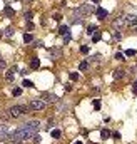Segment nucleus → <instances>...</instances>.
<instances>
[{
	"mask_svg": "<svg viewBox=\"0 0 137 144\" xmlns=\"http://www.w3.org/2000/svg\"><path fill=\"white\" fill-rule=\"evenodd\" d=\"M23 128L37 134L38 131H40V122H38V121H28V122H25V124H23Z\"/></svg>",
	"mask_w": 137,
	"mask_h": 144,
	"instance_id": "3",
	"label": "nucleus"
},
{
	"mask_svg": "<svg viewBox=\"0 0 137 144\" xmlns=\"http://www.w3.org/2000/svg\"><path fill=\"white\" fill-rule=\"evenodd\" d=\"M0 37H2V32H0Z\"/></svg>",
	"mask_w": 137,
	"mask_h": 144,
	"instance_id": "42",
	"label": "nucleus"
},
{
	"mask_svg": "<svg viewBox=\"0 0 137 144\" xmlns=\"http://www.w3.org/2000/svg\"><path fill=\"white\" fill-rule=\"evenodd\" d=\"M15 67H12V69H8L7 70V74H5V79L8 80V82H13V79H15Z\"/></svg>",
	"mask_w": 137,
	"mask_h": 144,
	"instance_id": "7",
	"label": "nucleus"
},
{
	"mask_svg": "<svg viewBox=\"0 0 137 144\" xmlns=\"http://www.w3.org/2000/svg\"><path fill=\"white\" fill-rule=\"evenodd\" d=\"M94 12V5H80L79 8H75V15H80V18L89 14H92Z\"/></svg>",
	"mask_w": 137,
	"mask_h": 144,
	"instance_id": "2",
	"label": "nucleus"
},
{
	"mask_svg": "<svg viewBox=\"0 0 137 144\" xmlns=\"http://www.w3.org/2000/svg\"><path fill=\"white\" fill-rule=\"evenodd\" d=\"M12 34H13V28H12V27H8V28L5 30V35H12Z\"/></svg>",
	"mask_w": 137,
	"mask_h": 144,
	"instance_id": "32",
	"label": "nucleus"
},
{
	"mask_svg": "<svg viewBox=\"0 0 137 144\" xmlns=\"http://www.w3.org/2000/svg\"><path fill=\"white\" fill-rule=\"evenodd\" d=\"M70 80H74V82L79 80V74H77V72H70Z\"/></svg>",
	"mask_w": 137,
	"mask_h": 144,
	"instance_id": "23",
	"label": "nucleus"
},
{
	"mask_svg": "<svg viewBox=\"0 0 137 144\" xmlns=\"http://www.w3.org/2000/svg\"><path fill=\"white\" fill-rule=\"evenodd\" d=\"M8 117H10V114H5V112H0V119L5 122V121H8Z\"/></svg>",
	"mask_w": 137,
	"mask_h": 144,
	"instance_id": "21",
	"label": "nucleus"
},
{
	"mask_svg": "<svg viewBox=\"0 0 137 144\" xmlns=\"http://www.w3.org/2000/svg\"><path fill=\"white\" fill-rule=\"evenodd\" d=\"M50 56H52V59H60V57H62V49H60V47H54V49H50Z\"/></svg>",
	"mask_w": 137,
	"mask_h": 144,
	"instance_id": "6",
	"label": "nucleus"
},
{
	"mask_svg": "<svg viewBox=\"0 0 137 144\" xmlns=\"http://www.w3.org/2000/svg\"><path fill=\"white\" fill-rule=\"evenodd\" d=\"M107 15H109V12L105 10V8H97V17H99L100 20H104Z\"/></svg>",
	"mask_w": 137,
	"mask_h": 144,
	"instance_id": "12",
	"label": "nucleus"
},
{
	"mask_svg": "<svg viewBox=\"0 0 137 144\" xmlns=\"http://www.w3.org/2000/svg\"><path fill=\"white\" fill-rule=\"evenodd\" d=\"M110 136H112V134H110V131H107V129H102V131H100V138L102 139H109Z\"/></svg>",
	"mask_w": 137,
	"mask_h": 144,
	"instance_id": "16",
	"label": "nucleus"
},
{
	"mask_svg": "<svg viewBox=\"0 0 137 144\" xmlns=\"http://www.w3.org/2000/svg\"><path fill=\"white\" fill-rule=\"evenodd\" d=\"M67 42H70V34H67V35H65V44H67Z\"/></svg>",
	"mask_w": 137,
	"mask_h": 144,
	"instance_id": "38",
	"label": "nucleus"
},
{
	"mask_svg": "<svg viewBox=\"0 0 137 144\" xmlns=\"http://www.w3.org/2000/svg\"><path fill=\"white\" fill-rule=\"evenodd\" d=\"M74 144H82V141H77V142H74Z\"/></svg>",
	"mask_w": 137,
	"mask_h": 144,
	"instance_id": "40",
	"label": "nucleus"
},
{
	"mask_svg": "<svg viewBox=\"0 0 137 144\" xmlns=\"http://www.w3.org/2000/svg\"><path fill=\"white\" fill-rule=\"evenodd\" d=\"M50 136H52L54 139H59L62 136V132L59 131V129H52V131H50Z\"/></svg>",
	"mask_w": 137,
	"mask_h": 144,
	"instance_id": "15",
	"label": "nucleus"
},
{
	"mask_svg": "<svg viewBox=\"0 0 137 144\" xmlns=\"http://www.w3.org/2000/svg\"><path fill=\"white\" fill-rule=\"evenodd\" d=\"M27 28H28V30H33V28H35V25H33L30 20H27Z\"/></svg>",
	"mask_w": 137,
	"mask_h": 144,
	"instance_id": "28",
	"label": "nucleus"
},
{
	"mask_svg": "<svg viewBox=\"0 0 137 144\" xmlns=\"http://www.w3.org/2000/svg\"><path fill=\"white\" fill-rule=\"evenodd\" d=\"M54 20L60 22V20H62V15H60V14H55V15H54Z\"/></svg>",
	"mask_w": 137,
	"mask_h": 144,
	"instance_id": "31",
	"label": "nucleus"
},
{
	"mask_svg": "<svg viewBox=\"0 0 137 144\" xmlns=\"http://www.w3.org/2000/svg\"><path fill=\"white\" fill-rule=\"evenodd\" d=\"M80 52H82V54H89V47L87 45H82V47H80Z\"/></svg>",
	"mask_w": 137,
	"mask_h": 144,
	"instance_id": "27",
	"label": "nucleus"
},
{
	"mask_svg": "<svg viewBox=\"0 0 137 144\" xmlns=\"http://www.w3.org/2000/svg\"><path fill=\"white\" fill-rule=\"evenodd\" d=\"M38 67H40V59L33 57L32 60H30V69H38Z\"/></svg>",
	"mask_w": 137,
	"mask_h": 144,
	"instance_id": "13",
	"label": "nucleus"
},
{
	"mask_svg": "<svg viewBox=\"0 0 137 144\" xmlns=\"http://www.w3.org/2000/svg\"><path fill=\"white\" fill-rule=\"evenodd\" d=\"M95 30H97V27H95V25H89V27H87V34H90V35H94V32H95Z\"/></svg>",
	"mask_w": 137,
	"mask_h": 144,
	"instance_id": "20",
	"label": "nucleus"
},
{
	"mask_svg": "<svg viewBox=\"0 0 137 144\" xmlns=\"http://www.w3.org/2000/svg\"><path fill=\"white\" fill-rule=\"evenodd\" d=\"M87 67H89V64L85 60L84 62H80V66H79V69H80V70H87Z\"/></svg>",
	"mask_w": 137,
	"mask_h": 144,
	"instance_id": "22",
	"label": "nucleus"
},
{
	"mask_svg": "<svg viewBox=\"0 0 137 144\" xmlns=\"http://www.w3.org/2000/svg\"><path fill=\"white\" fill-rule=\"evenodd\" d=\"M126 54H127V56H129V57H132V56H136L137 52H136V50H134V49H129V50H127V52H126Z\"/></svg>",
	"mask_w": 137,
	"mask_h": 144,
	"instance_id": "26",
	"label": "nucleus"
},
{
	"mask_svg": "<svg viewBox=\"0 0 137 144\" xmlns=\"http://www.w3.org/2000/svg\"><path fill=\"white\" fill-rule=\"evenodd\" d=\"M124 76H126V70H122V69H115V70L112 72V77H114L115 80H117V79H122Z\"/></svg>",
	"mask_w": 137,
	"mask_h": 144,
	"instance_id": "11",
	"label": "nucleus"
},
{
	"mask_svg": "<svg viewBox=\"0 0 137 144\" xmlns=\"http://www.w3.org/2000/svg\"><path fill=\"white\" fill-rule=\"evenodd\" d=\"M134 92H137V80H136V84H134Z\"/></svg>",
	"mask_w": 137,
	"mask_h": 144,
	"instance_id": "39",
	"label": "nucleus"
},
{
	"mask_svg": "<svg viewBox=\"0 0 137 144\" xmlns=\"http://www.w3.org/2000/svg\"><path fill=\"white\" fill-rule=\"evenodd\" d=\"M22 86H23V87H33V82H30V80H27V79H25Z\"/></svg>",
	"mask_w": 137,
	"mask_h": 144,
	"instance_id": "24",
	"label": "nucleus"
},
{
	"mask_svg": "<svg viewBox=\"0 0 137 144\" xmlns=\"http://www.w3.org/2000/svg\"><path fill=\"white\" fill-rule=\"evenodd\" d=\"M114 37H115V39H117V40H121V39H122V35H121V34H119V32H115V34H114Z\"/></svg>",
	"mask_w": 137,
	"mask_h": 144,
	"instance_id": "36",
	"label": "nucleus"
},
{
	"mask_svg": "<svg viewBox=\"0 0 137 144\" xmlns=\"http://www.w3.org/2000/svg\"><path fill=\"white\" fill-rule=\"evenodd\" d=\"M27 111H28L27 106H13V107L8 109V114H10V117H20L22 114H25Z\"/></svg>",
	"mask_w": 137,
	"mask_h": 144,
	"instance_id": "1",
	"label": "nucleus"
},
{
	"mask_svg": "<svg viewBox=\"0 0 137 144\" xmlns=\"http://www.w3.org/2000/svg\"><path fill=\"white\" fill-rule=\"evenodd\" d=\"M3 14H5L7 17H10V18H12V17L15 15V10H13L12 7H5V10H3Z\"/></svg>",
	"mask_w": 137,
	"mask_h": 144,
	"instance_id": "14",
	"label": "nucleus"
},
{
	"mask_svg": "<svg viewBox=\"0 0 137 144\" xmlns=\"http://www.w3.org/2000/svg\"><path fill=\"white\" fill-rule=\"evenodd\" d=\"M5 67H7L5 60H0V69H2V70H3V69H5Z\"/></svg>",
	"mask_w": 137,
	"mask_h": 144,
	"instance_id": "34",
	"label": "nucleus"
},
{
	"mask_svg": "<svg viewBox=\"0 0 137 144\" xmlns=\"http://www.w3.org/2000/svg\"><path fill=\"white\" fill-rule=\"evenodd\" d=\"M33 37H32V34H23V42L27 44V42H32Z\"/></svg>",
	"mask_w": 137,
	"mask_h": 144,
	"instance_id": "17",
	"label": "nucleus"
},
{
	"mask_svg": "<svg viewBox=\"0 0 137 144\" xmlns=\"http://www.w3.org/2000/svg\"><path fill=\"white\" fill-rule=\"evenodd\" d=\"M59 34H62V35H67V34H69V27H67V25H62V27L59 28Z\"/></svg>",
	"mask_w": 137,
	"mask_h": 144,
	"instance_id": "18",
	"label": "nucleus"
},
{
	"mask_svg": "<svg viewBox=\"0 0 137 144\" xmlns=\"http://www.w3.org/2000/svg\"><path fill=\"white\" fill-rule=\"evenodd\" d=\"M112 138L114 139H121V134L119 132H112Z\"/></svg>",
	"mask_w": 137,
	"mask_h": 144,
	"instance_id": "35",
	"label": "nucleus"
},
{
	"mask_svg": "<svg viewBox=\"0 0 137 144\" xmlns=\"http://www.w3.org/2000/svg\"><path fill=\"white\" fill-rule=\"evenodd\" d=\"M126 24L127 25H137V17L136 15H126Z\"/></svg>",
	"mask_w": 137,
	"mask_h": 144,
	"instance_id": "10",
	"label": "nucleus"
},
{
	"mask_svg": "<svg viewBox=\"0 0 137 144\" xmlns=\"http://www.w3.org/2000/svg\"><path fill=\"white\" fill-rule=\"evenodd\" d=\"M8 134V124L7 122H0V138H3Z\"/></svg>",
	"mask_w": 137,
	"mask_h": 144,
	"instance_id": "9",
	"label": "nucleus"
},
{
	"mask_svg": "<svg viewBox=\"0 0 137 144\" xmlns=\"http://www.w3.org/2000/svg\"><path fill=\"white\" fill-rule=\"evenodd\" d=\"M12 94H13V96H20V94H22V89H20V87H15Z\"/></svg>",
	"mask_w": 137,
	"mask_h": 144,
	"instance_id": "25",
	"label": "nucleus"
},
{
	"mask_svg": "<svg viewBox=\"0 0 137 144\" xmlns=\"http://www.w3.org/2000/svg\"><path fill=\"white\" fill-rule=\"evenodd\" d=\"M124 24H126V17L119 15V17H117V18L114 20V27H115V28H121L122 25H124Z\"/></svg>",
	"mask_w": 137,
	"mask_h": 144,
	"instance_id": "8",
	"label": "nucleus"
},
{
	"mask_svg": "<svg viewBox=\"0 0 137 144\" xmlns=\"http://www.w3.org/2000/svg\"><path fill=\"white\" fill-rule=\"evenodd\" d=\"M100 37H102V35H100V32H95V34L92 35V42H99Z\"/></svg>",
	"mask_w": 137,
	"mask_h": 144,
	"instance_id": "19",
	"label": "nucleus"
},
{
	"mask_svg": "<svg viewBox=\"0 0 137 144\" xmlns=\"http://www.w3.org/2000/svg\"><path fill=\"white\" fill-rule=\"evenodd\" d=\"M45 107V102L42 99H33L30 100V109H33V111H42Z\"/></svg>",
	"mask_w": 137,
	"mask_h": 144,
	"instance_id": "4",
	"label": "nucleus"
},
{
	"mask_svg": "<svg viewBox=\"0 0 137 144\" xmlns=\"http://www.w3.org/2000/svg\"><path fill=\"white\" fill-rule=\"evenodd\" d=\"M115 59H117V60H124V56H122L121 52H117V54H115Z\"/></svg>",
	"mask_w": 137,
	"mask_h": 144,
	"instance_id": "29",
	"label": "nucleus"
},
{
	"mask_svg": "<svg viewBox=\"0 0 137 144\" xmlns=\"http://www.w3.org/2000/svg\"><path fill=\"white\" fill-rule=\"evenodd\" d=\"M94 107H95V109H99V107H100V100H99V99L94 100Z\"/></svg>",
	"mask_w": 137,
	"mask_h": 144,
	"instance_id": "30",
	"label": "nucleus"
},
{
	"mask_svg": "<svg viewBox=\"0 0 137 144\" xmlns=\"http://www.w3.org/2000/svg\"><path fill=\"white\" fill-rule=\"evenodd\" d=\"M57 99H59V97L54 96V94H50V92H44V94H42V100H44L45 104H54Z\"/></svg>",
	"mask_w": 137,
	"mask_h": 144,
	"instance_id": "5",
	"label": "nucleus"
},
{
	"mask_svg": "<svg viewBox=\"0 0 137 144\" xmlns=\"http://www.w3.org/2000/svg\"><path fill=\"white\" fill-rule=\"evenodd\" d=\"M65 90H67V92H70V90H72V86H70V84H65Z\"/></svg>",
	"mask_w": 137,
	"mask_h": 144,
	"instance_id": "37",
	"label": "nucleus"
},
{
	"mask_svg": "<svg viewBox=\"0 0 137 144\" xmlns=\"http://www.w3.org/2000/svg\"><path fill=\"white\" fill-rule=\"evenodd\" d=\"M92 2H97V0H92Z\"/></svg>",
	"mask_w": 137,
	"mask_h": 144,
	"instance_id": "41",
	"label": "nucleus"
},
{
	"mask_svg": "<svg viewBox=\"0 0 137 144\" xmlns=\"http://www.w3.org/2000/svg\"><path fill=\"white\" fill-rule=\"evenodd\" d=\"M32 18V12H25V20H30Z\"/></svg>",
	"mask_w": 137,
	"mask_h": 144,
	"instance_id": "33",
	"label": "nucleus"
},
{
	"mask_svg": "<svg viewBox=\"0 0 137 144\" xmlns=\"http://www.w3.org/2000/svg\"><path fill=\"white\" fill-rule=\"evenodd\" d=\"M136 28H137V25H136Z\"/></svg>",
	"mask_w": 137,
	"mask_h": 144,
	"instance_id": "43",
	"label": "nucleus"
}]
</instances>
